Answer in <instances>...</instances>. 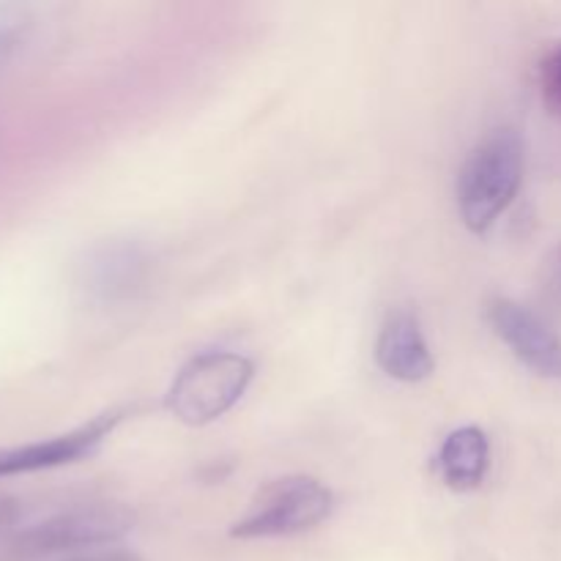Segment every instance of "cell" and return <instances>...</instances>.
Listing matches in <instances>:
<instances>
[{"instance_id":"6da1fadb","label":"cell","mask_w":561,"mask_h":561,"mask_svg":"<svg viewBox=\"0 0 561 561\" xmlns=\"http://www.w3.org/2000/svg\"><path fill=\"white\" fill-rule=\"evenodd\" d=\"M524 184V140L515 129H493L469 153L458 175V211L471 233H488L513 206Z\"/></svg>"},{"instance_id":"9c48e42d","label":"cell","mask_w":561,"mask_h":561,"mask_svg":"<svg viewBox=\"0 0 561 561\" xmlns=\"http://www.w3.org/2000/svg\"><path fill=\"white\" fill-rule=\"evenodd\" d=\"M436 469L449 491L471 493L482 488L491 471V442L485 431L466 425L449 433L436 455Z\"/></svg>"},{"instance_id":"3957f363","label":"cell","mask_w":561,"mask_h":561,"mask_svg":"<svg viewBox=\"0 0 561 561\" xmlns=\"http://www.w3.org/2000/svg\"><path fill=\"white\" fill-rule=\"evenodd\" d=\"M334 493L321 480L307 474L274 480L257 493L250 513L230 526L233 540H277L312 531L329 520Z\"/></svg>"},{"instance_id":"ba28073f","label":"cell","mask_w":561,"mask_h":561,"mask_svg":"<svg viewBox=\"0 0 561 561\" xmlns=\"http://www.w3.org/2000/svg\"><path fill=\"white\" fill-rule=\"evenodd\" d=\"M376 362L389 378L400 383H420L433 376L436 359L416 312L398 307L383 318L376 340Z\"/></svg>"},{"instance_id":"5b68a950","label":"cell","mask_w":561,"mask_h":561,"mask_svg":"<svg viewBox=\"0 0 561 561\" xmlns=\"http://www.w3.org/2000/svg\"><path fill=\"white\" fill-rule=\"evenodd\" d=\"M153 255L137 239H110L85 252L80 263V288L99 307L135 301L148 288Z\"/></svg>"},{"instance_id":"8fae6325","label":"cell","mask_w":561,"mask_h":561,"mask_svg":"<svg viewBox=\"0 0 561 561\" xmlns=\"http://www.w3.org/2000/svg\"><path fill=\"white\" fill-rule=\"evenodd\" d=\"M66 561H142L140 553L129 551V548H118V546H104V548H93V551L77 553V557H69Z\"/></svg>"},{"instance_id":"7a4b0ae2","label":"cell","mask_w":561,"mask_h":561,"mask_svg":"<svg viewBox=\"0 0 561 561\" xmlns=\"http://www.w3.org/2000/svg\"><path fill=\"white\" fill-rule=\"evenodd\" d=\"M255 365L236 351H206L175 373L164 405L170 414L190 427H206L222 420L247 394Z\"/></svg>"},{"instance_id":"277c9868","label":"cell","mask_w":561,"mask_h":561,"mask_svg":"<svg viewBox=\"0 0 561 561\" xmlns=\"http://www.w3.org/2000/svg\"><path fill=\"white\" fill-rule=\"evenodd\" d=\"M137 524L135 510L126 504H91L33 526L20 537V551L27 557H55V553H85L93 548L115 546Z\"/></svg>"},{"instance_id":"8992f818","label":"cell","mask_w":561,"mask_h":561,"mask_svg":"<svg viewBox=\"0 0 561 561\" xmlns=\"http://www.w3.org/2000/svg\"><path fill=\"white\" fill-rule=\"evenodd\" d=\"M135 414V405H121L104 414L93 416L85 425L75 427L60 436L42 438V442L22 444V447L0 449V480L20 474H36V471L60 469V466L80 463L93 458L104 447L110 436L124 425V420Z\"/></svg>"},{"instance_id":"52a82bcc","label":"cell","mask_w":561,"mask_h":561,"mask_svg":"<svg viewBox=\"0 0 561 561\" xmlns=\"http://www.w3.org/2000/svg\"><path fill=\"white\" fill-rule=\"evenodd\" d=\"M488 323L520 365L561 383V337L535 310L499 296L488 305Z\"/></svg>"},{"instance_id":"30bf717a","label":"cell","mask_w":561,"mask_h":561,"mask_svg":"<svg viewBox=\"0 0 561 561\" xmlns=\"http://www.w3.org/2000/svg\"><path fill=\"white\" fill-rule=\"evenodd\" d=\"M540 82H542V99H546V104L553 110V113L561 115V44L557 49H551L548 58L542 60Z\"/></svg>"}]
</instances>
